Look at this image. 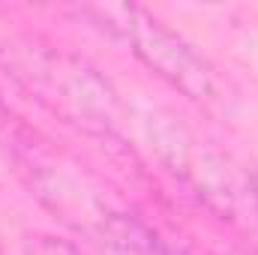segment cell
<instances>
[{"label": "cell", "instance_id": "cell-4", "mask_svg": "<svg viewBox=\"0 0 258 255\" xmlns=\"http://www.w3.org/2000/svg\"><path fill=\"white\" fill-rule=\"evenodd\" d=\"M0 120H3V111H0Z\"/></svg>", "mask_w": 258, "mask_h": 255}, {"label": "cell", "instance_id": "cell-1", "mask_svg": "<svg viewBox=\"0 0 258 255\" xmlns=\"http://www.w3.org/2000/svg\"><path fill=\"white\" fill-rule=\"evenodd\" d=\"M81 12L114 39H120L147 69H153L162 81H168L189 99H204L213 93V69L207 60L147 9L135 3H99L84 6Z\"/></svg>", "mask_w": 258, "mask_h": 255}, {"label": "cell", "instance_id": "cell-2", "mask_svg": "<svg viewBox=\"0 0 258 255\" xmlns=\"http://www.w3.org/2000/svg\"><path fill=\"white\" fill-rule=\"evenodd\" d=\"M24 255H84L78 246H72L69 240H60V237H30L27 246H24Z\"/></svg>", "mask_w": 258, "mask_h": 255}, {"label": "cell", "instance_id": "cell-3", "mask_svg": "<svg viewBox=\"0 0 258 255\" xmlns=\"http://www.w3.org/2000/svg\"><path fill=\"white\" fill-rule=\"evenodd\" d=\"M255 195H258V177H255Z\"/></svg>", "mask_w": 258, "mask_h": 255}]
</instances>
